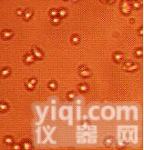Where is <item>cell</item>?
Returning a JSON list of instances; mask_svg holds the SVG:
<instances>
[{
  "instance_id": "obj_27",
  "label": "cell",
  "mask_w": 144,
  "mask_h": 150,
  "mask_svg": "<svg viewBox=\"0 0 144 150\" xmlns=\"http://www.w3.org/2000/svg\"><path fill=\"white\" fill-rule=\"evenodd\" d=\"M132 64H133L132 62H130V61H128V62H126V63H125V66H126V67H128V66H131Z\"/></svg>"
},
{
  "instance_id": "obj_26",
  "label": "cell",
  "mask_w": 144,
  "mask_h": 150,
  "mask_svg": "<svg viewBox=\"0 0 144 150\" xmlns=\"http://www.w3.org/2000/svg\"><path fill=\"white\" fill-rule=\"evenodd\" d=\"M105 144L107 145L108 147H109V146L111 145V140H110V139H107V140H106V142H105Z\"/></svg>"
},
{
  "instance_id": "obj_4",
  "label": "cell",
  "mask_w": 144,
  "mask_h": 150,
  "mask_svg": "<svg viewBox=\"0 0 144 150\" xmlns=\"http://www.w3.org/2000/svg\"><path fill=\"white\" fill-rule=\"evenodd\" d=\"M14 33H13L11 30H4L1 32V36L4 39H10L13 36Z\"/></svg>"
},
{
  "instance_id": "obj_28",
  "label": "cell",
  "mask_w": 144,
  "mask_h": 150,
  "mask_svg": "<svg viewBox=\"0 0 144 150\" xmlns=\"http://www.w3.org/2000/svg\"><path fill=\"white\" fill-rule=\"evenodd\" d=\"M139 34H140V36H143V29H142V27L139 29Z\"/></svg>"
},
{
  "instance_id": "obj_12",
  "label": "cell",
  "mask_w": 144,
  "mask_h": 150,
  "mask_svg": "<svg viewBox=\"0 0 144 150\" xmlns=\"http://www.w3.org/2000/svg\"><path fill=\"white\" fill-rule=\"evenodd\" d=\"M8 110V105L6 103H0V112H6Z\"/></svg>"
},
{
  "instance_id": "obj_14",
  "label": "cell",
  "mask_w": 144,
  "mask_h": 150,
  "mask_svg": "<svg viewBox=\"0 0 144 150\" xmlns=\"http://www.w3.org/2000/svg\"><path fill=\"white\" fill-rule=\"evenodd\" d=\"M4 141H5V143H6V145H8V146H11V145H13L14 139H13L11 136H6V137H5Z\"/></svg>"
},
{
  "instance_id": "obj_30",
  "label": "cell",
  "mask_w": 144,
  "mask_h": 150,
  "mask_svg": "<svg viewBox=\"0 0 144 150\" xmlns=\"http://www.w3.org/2000/svg\"><path fill=\"white\" fill-rule=\"evenodd\" d=\"M139 2H141V3H142V0H138Z\"/></svg>"
},
{
  "instance_id": "obj_31",
  "label": "cell",
  "mask_w": 144,
  "mask_h": 150,
  "mask_svg": "<svg viewBox=\"0 0 144 150\" xmlns=\"http://www.w3.org/2000/svg\"><path fill=\"white\" fill-rule=\"evenodd\" d=\"M102 2H105V1H107V0H101Z\"/></svg>"
},
{
  "instance_id": "obj_6",
  "label": "cell",
  "mask_w": 144,
  "mask_h": 150,
  "mask_svg": "<svg viewBox=\"0 0 144 150\" xmlns=\"http://www.w3.org/2000/svg\"><path fill=\"white\" fill-rule=\"evenodd\" d=\"M25 63L27 64H32L35 61V57L33 56V54H27L24 58Z\"/></svg>"
},
{
  "instance_id": "obj_9",
  "label": "cell",
  "mask_w": 144,
  "mask_h": 150,
  "mask_svg": "<svg viewBox=\"0 0 144 150\" xmlns=\"http://www.w3.org/2000/svg\"><path fill=\"white\" fill-rule=\"evenodd\" d=\"M138 68H139V65H137V64H132L131 66L126 67V70L129 71V72H133V71H136Z\"/></svg>"
},
{
  "instance_id": "obj_20",
  "label": "cell",
  "mask_w": 144,
  "mask_h": 150,
  "mask_svg": "<svg viewBox=\"0 0 144 150\" xmlns=\"http://www.w3.org/2000/svg\"><path fill=\"white\" fill-rule=\"evenodd\" d=\"M26 86H27V88L29 90H33L34 89V85L31 84L29 81H27L26 82Z\"/></svg>"
},
{
  "instance_id": "obj_25",
  "label": "cell",
  "mask_w": 144,
  "mask_h": 150,
  "mask_svg": "<svg viewBox=\"0 0 144 150\" xmlns=\"http://www.w3.org/2000/svg\"><path fill=\"white\" fill-rule=\"evenodd\" d=\"M13 149H21V146L20 145H14V147H13Z\"/></svg>"
},
{
  "instance_id": "obj_10",
  "label": "cell",
  "mask_w": 144,
  "mask_h": 150,
  "mask_svg": "<svg viewBox=\"0 0 144 150\" xmlns=\"http://www.w3.org/2000/svg\"><path fill=\"white\" fill-rule=\"evenodd\" d=\"M78 90L82 92V93H86L89 91V87H88L86 84H81L79 87H78Z\"/></svg>"
},
{
  "instance_id": "obj_3",
  "label": "cell",
  "mask_w": 144,
  "mask_h": 150,
  "mask_svg": "<svg viewBox=\"0 0 144 150\" xmlns=\"http://www.w3.org/2000/svg\"><path fill=\"white\" fill-rule=\"evenodd\" d=\"M79 75L82 77H90V75H91V71H90L85 66H81L80 68H79Z\"/></svg>"
},
{
  "instance_id": "obj_18",
  "label": "cell",
  "mask_w": 144,
  "mask_h": 150,
  "mask_svg": "<svg viewBox=\"0 0 144 150\" xmlns=\"http://www.w3.org/2000/svg\"><path fill=\"white\" fill-rule=\"evenodd\" d=\"M49 14H50V15L53 17V16H57V14H58V10H57V9H51L50 12H49Z\"/></svg>"
},
{
  "instance_id": "obj_24",
  "label": "cell",
  "mask_w": 144,
  "mask_h": 150,
  "mask_svg": "<svg viewBox=\"0 0 144 150\" xmlns=\"http://www.w3.org/2000/svg\"><path fill=\"white\" fill-rule=\"evenodd\" d=\"M17 14H18V15H23L24 11L22 9H18V10H17Z\"/></svg>"
},
{
  "instance_id": "obj_13",
  "label": "cell",
  "mask_w": 144,
  "mask_h": 150,
  "mask_svg": "<svg viewBox=\"0 0 144 150\" xmlns=\"http://www.w3.org/2000/svg\"><path fill=\"white\" fill-rule=\"evenodd\" d=\"M57 15L59 16L60 18H63V17H66L67 15V10L64 8H61L58 10V14H57Z\"/></svg>"
},
{
  "instance_id": "obj_23",
  "label": "cell",
  "mask_w": 144,
  "mask_h": 150,
  "mask_svg": "<svg viewBox=\"0 0 144 150\" xmlns=\"http://www.w3.org/2000/svg\"><path fill=\"white\" fill-rule=\"evenodd\" d=\"M28 81H29L30 83H31V84H33L34 86H35V85L36 84V82H37V80H36V78H31V79H30V80H28Z\"/></svg>"
},
{
  "instance_id": "obj_11",
  "label": "cell",
  "mask_w": 144,
  "mask_h": 150,
  "mask_svg": "<svg viewBox=\"0 0 144 150\" xmlns=\"http://www.w3.org/2000/svg\"><path fill=\"white\" fill-rule=\"evenodd\" d=\"M79 41H80V37H79L78 35H73V36H72L71 42L73 43V44H78Z\"/></svg>"
},
{
  "instance_id": "obj_2",
  "label": "cell",
  "mask_w": 144,
  "mask_h": 150,
  "mask_svg": "<svg viewBox=\"0 0 144 150\" xmlns=\"http://www.w3.org/2000/svg\"><path fill=\"white\" fill-rule=\"evenodd\" d=\"M32 54L35 57V58H37V59H42L43 57H44V55L41 52V50L38 49L37 47H36V46L32 47Z\"/></svg>"
},
{
  "instance_id": "obj_8",
  "label": "cell",
  "mask_w": 144,
  "mask_h": 150,
  "mask_svg": "<svg viewBox=\"0 0 144 150\" xmlns=\"http://www.w3.org/2000/svg\"><path fill=\"white\" fill-rule=\"evenodd\" d=\"M10 69L9 68H4L1 70V72H0V75L1 76H3V77H6V76H8L10 75Z\"/></svg>"
},
{
  "instance_id": "obj_5",
  "label": "cell",
  "mask_w": 144,
  "mask_h": 150,
  "mask_svg": "<svg viewBox=\"0 0 144 150\" xmlns=\"http://www.w3.org/2000/svg\"><path fill=\"white\" fill-rule=\"evenodd\" d=\"M33 11L32 10H30V9H27V10H26L24 12V14H23V16H24V19L25 20H27V21H28L30 18L33 16Z\"/></svg>"
},
{
  "instance_id": "obj_22",
  "label": "cell",
  "mask_w": 144,
  "mask_h": 150,
  "mask_svg": "<svg viewBox=\"0 0 144 150\" xmlns=\"http://www.w3.org/2000/svg\"><path fill=\"white\" fill-rule=\"evenodd\" d=\"M75 93H73V92H70V93L68 94V98L70 99V100H72V99L75 98Z\"/></svg>"
},
{
  "instance_id": "obj_19",
  "label": "cell",
  "mask_w": 144,
  "mask_h": 150,
  "mask_svg": "<svg viewBox=\"0 0 144 150\" xmlns=\"http://www.w3.org/2000/svg\"><path fill=\"white\" fill-rule=\"evenodd\" d=\"M48 86H49V88H50V89H56V88H57V83H56V82H54V81L50 82Z\"/></svg>"
},
{
  "instance_id": "obj_1",
  "label": "cell",
  "mask_w": 144,
  "mask_h": 150,
  "mask_svg": "<svg viewBox=\"0 0 144 150\" xmlns=\"http://www.w3.org/2000/svg\"><path fill=\"white\" fill-rule=\"evenodd\" d=\"M120 11L122 13L123 15H128L130 13L131 11V6L129 5V1L127 0H123L121 4H120Z\"/></svg>"
},
{
  "instance_id": "obj_29",
  "label": "cell",
  "mask_w": 144,
  "mask_h": 150,
  "mask_svg": "<svg viewBox=\"0 0 144 150\" xmlns=\"http://www.w3.org/2000/svg\"><path fill=\"white\" fill-rule=\"evenodd\" d=\"M107 1H108V4H112V3H114V2H115V0H107Z\"/></svg>"
},
{
  "instance_id": "obj_21",
  "label": "cell",
  "mask_w": 144,
  "mask_h": 150,
  "mask_svg": "<svg viewBox=\"0 0 144 150\" xmlns=\"http://www.w3.org/2000/svg\"><path fill=\"white\" fill-rule=\"evenodd\" d=\"M134 53H135V55L137 56V57H141V56H142V54H143V53H142V49H141V48H139V49H137Z\"/></svg>"
},
{
  "instance_id": "obj_15",
  "label": "cell",
  "mask_w": 144,
  "mask_h": 150,
  "mask_svg": "<svg viewBox=\"0 0 144 150\" xmlns=\"http://www.w3.org/2000/svg\"><path fill=\"white\" fill-rule=\"evenodd\" d=\"M60 21H61V19H60V17L58 15H57V16H53V17H52V20H51V22H52V24L53 25H58L60 23Z\"/></svg>"
},
{
  "instance_id": "obj_16",
  "label": "cell",
  "mask_w": 144,
  "mask_h": 150,
  "mask_svg": "<svg viewBox=\"0 0 144 150\" xmlns=\"http://www.w3.org/2000/svg\"><path fill=\"white\" fill-rule=\"evenodd\" d=\"M22 147H23V148L26 150H29L32 148V145L30 144L29 142H27V141H25L23 144H22Z\"/></svg>"
},
{
  "instance_id": "obj_7",
  "label": "cell",
  "mask_w": 144,
  "mask_h": 150,
  "mask_svg": "<svg viewBox=\"0 0 144 150\" xmlns=\"http://www.w3.org/2000/svg\"><path fill=\"white\" fill-rule=\"evenodd\" d=\"M123 54L122 53H120V52H116L114 55H113V57H114V60L116 62H120L121 60L123 59Z\"/></svg>"
},
{
  "instance_id": "obj_17",
  "label": "cell",
  "mask_w": 144,
  "mask_h": 150,
  "mask_svg": "<svg viewBox=\"0 0 144 150\" xmlns=\"http://www.w3.org/2000/svg\"><path fill=\"white\" fill-rule=\"evenodd\" d=\"M132 6H133L134 8H136V9H139V8H141V6H142V3L139 2L138 0H136V1H134V2L132 3Z\"/></svg>"
}]
</instances>
